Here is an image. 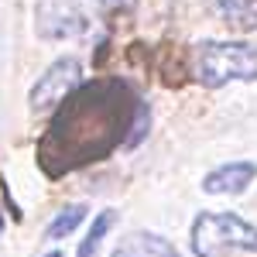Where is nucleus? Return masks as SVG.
<instances>
[{
  "instance_id": "f257e3e1",
  "label": "nucleus",
  "mask_w": 257,
  "mask_h": 257,
  "mask_svg": "<svg viewBox=\"0 0 257 257\" xmlns=\"http://www.w3.org/2000/svg\"><path fill=\"white\" fill-rule=\"evenodd\" d=\"M141 99L123 79H93L59 103L48 131L38 141V165L48 178L72 175L110 158L127 144Z\"/></svg>"
},
{
  "instance_id": "f03ea898",
  "label": "nucleus",
  "mask_w": 257,
  "mask_h": 257,
  "mask_svg": "<svg viewBox=\"0 0 257 257\" xmlns=\"http://www.w3.org/2000/svg\"><path fill=\"white\" fill-rule=\"evenodd\" d=\"M192 72L206 89L226 82L257 79V48L247 41H199L192 52Z\"/></svg>"
},
{
  "instance_id": "7ed1b4c3",
  "label": "nucleus",
  "mask_w": 257,
  "mask_h": 257,
  "mask_svg": "<svg viewBox=\"0 0 257 257\" xmlns=\"http://www.w3.org/2000/svg\"><path fill=\"white\" fill-rule=\"evenodd\" d=\"M189 240L196 257L257 254V226L237 213H199Z\"/></svg>"
},
{
  "instance_id": "20e7f679",
  "label": "nucleus",
  "mask_w": 257,
  "mask_h": 257,
  "mask_svg": "<svg viewBox=\"0 0 257 257\" xmlns=\"http://www.w3.org/2000/svg\"><path fill=\"white\" fill-rule=\"evenodd\" d=\"M82 82H86L82 79V62L76 59V55H62V59H55L38 76L31 96H28L31 99V110L41 113V110H48V106H59L62 99L69 96V93H76Z\"/></svg>"
},
{
  "instance_id": "39448f33",
  "label": "nucleus",
  "mask_w": 257,
  "mask_h": 257,
  "mask_svg": "<svg viewBox=\"0 0 257 257\" xmlns=\"http://www.w3.org/2000/svg\"><path fill=\"white\" fill-rule=\"evenodd\" d=\"M86 28H89V21L76 0H38V7H35V31L45 41L79 38L86 35Z\"/></svg>"
},
{
  "instance_id": "423d86ee",
  "label": "nucleus",
  "mask_w": 257,
  "mask_h": 257,
  "mask_svg": "<svg viewBox=\"0 0 257 257\" xmlns=\"http://www.w3.org/2000/svg\"><path fill=\"white\" fill-rule=\"evenodd\" d=\"M257 178V161H226L213 168L209 175H202V192L209 196H240L247 192V185Z\"/></svg>"
},
{
  "instance_id": "0eeeda50",
  "label": "nucleus",
  "mask_w": 257,
  "mask_h": 257,
  "mask_svg": "<svg viewBox=\"0 0 257 257\" xmlns=\"http://www.w3.org/2000/svg\"><path fill=\"white\" fill-rule=\"evenodd\" d=\"M110 257H182V254H178L161 233L134 230V233H127V237L113 247V254H110Z\"/></svg>"
},
{
  "instance_id": "6e6552de",
  "label": "nucleus",
  "mask_w": 257,
  "mask_h": 257,
  "mask_svg": "<svg viewBox=\"0 0 257 257\" xmlns=\"http://www.w3.org/2000/svg\"><path fill=\"white\" fill-rule=\"evenodd\" d=\"M216 11L237 31H254L257 28V0H216Z\"/></svg>"
},
{
  "instance_id": "1a4fd4ad",
  "label": "nucleus",
  "mask_w": 257,
  "mask_h": 257,
  "mask_svg": "<svg viewBox=\"0 0 257 257\" xmlns=\"http://www.w3.org/2000/svg\"><path fill=\"white\" fill-rule=\"evenodd\" d=\"M113 223H117V209H103V213H96L93 216V226H89V233H86V240L79 243V250H76V257H93L99 250V243H103V237L113 230Z\"/></svg>"
},
{
  "instance_id": "9d476101",
  "label": "nucleus",
  "mask_w": 257,
  "mask_h": 257,
  "mask_svg": "<svg viewBox=\"0 0 257 257\" xmlns=\"http://www.w3.org/2000/svg\"><path fill=\"white\" fill-rule=\"evenodd\" d=\"M86 213H89V206L86 202H72V206H65L62 213H55V219L48 223V230H45V237L48 240H62L69 237L76 226H79L82 219H86Z\"/></svg>"
},
{
  "instance_id": "9b49d317",
  "label": "nucleus",
  "mask_w": 257,
  "mask_h": 257,
  "mask_svg": "<svg viewBox=\"0 0 257 257\" xmlns=\"http://www.w3.org/2000/svg\"><path fill=\"white\" fill-rule=\"evenodd\" d=\"M148 127H151V110H148V103H141L138 106V117H134V127H131V138L123 148H138L141 141L148 138Z\"/></svg>"
},
{
  "instance_id": "f8f14e48",
  "label": "nucleus",
  "mask_w": 257,
  "mask_h": 257,
  "mask_svg": "<svg viewBox=\"0 0 257 257\" xmlns=\"http://www.w3.org/2000/svg\"><path fill=\"white\" fill-rule=\"evenodd\" d=\"M93 4H99V7H106V11H113V7H131L134 0H93Z\"/></svg>"
},
{
  "instance_id": "ddd939ff",
  "label": "nucleus",
  "mask_w": 257,
  "mask_h": 257,
  "mask_svg": "<svg viewBox=\"0 0 257 257\" xmlns=\"http://www.w3.org/2000/svg\"><path fill=\"white\" fill-rule=\"evenodd\" d=\"M41 257H62V250H48V254H41Z\"/></svg>"
},
{
  "instance_id": "4468645a",
  "label": "nucleus",
  "mask_w": 257,
  "mask_h": 257,
  "mask_svg": "<svg viewBox=\"0 0 257 257\" xmlns=\"http://www.w3.org/2000/svg\"><path fill=\"white\" fill-rule=\"evenodd\" d=\"M0 233H4V213H0Z\"/></svg>"
}]
</instances>
